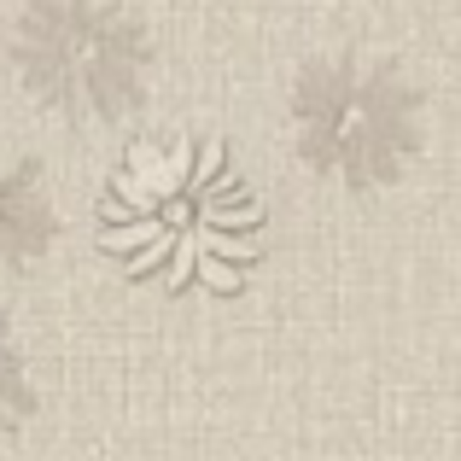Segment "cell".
Returning <instances> with one entry per match:
<instances>
[{
    "label": "cell",
    "instance_id": "277c9868",
    "mask_svg": "<svg viewBox=\"0 0 461 461\" xmlns=\"http://www.w3.org/2000/svg\"><path fill=\"white\" fill-rule=\"evenodd\" d=\"M41 240H47V216L35 204L30 169H12V176H0V263L30 258Z\"/></svg>",
    "mask_w": 461,
    "mask_h": 461
},
{
    "label": "cell",
    "instance_id": "7a4b0ae2",
    "mask_svg": "<svg viewBox=\"0 0 461 461\" xmlns=\"http://www.w3.org/2000/svg\"><path fill=\"white\" fill-rule=\"evenodd\" d=\"M415 88L380 59H321L293 88V135L315 176L385 187L415 152Z\"/></svg>",
    "mask_w": 461,
    "mask_h": 461
},
{
    "label": "cell",
    "instance_id": "6da1fadb",
    "mask_svg": "<svg viewBox=\"0 0 461 461\" xmlns=\"http://www.w3.org/2000/svg\"><path fill=\"white\" fill-rule=\"evenodd\" d=\"M100 246L169 293H240L263 251V204L216 140H140L112 176Z\"/></svg>",
    "mask_w": 461,
    "mask_h": 461
},
{
    "label": "cell",
    "instance_id": "3957f363",
    "mask_svg": "<svg viewBox=\"0 0 461 461\" xmlns=\"http://www.w3.org/2000/svg\"><path fill=\"white\" fill-rule=\"evenodd\" d=\"M23 88L65 117H123L140 100L147 35L112 0H35L12 30Z\"/></svg>",
    "mask_w": 461,
    "mask_h": 461
},
{
    "label": "cell",
    "instance_id": "5b68a950",
    "mask_svg": "<svg viewBox=\"0 0 461 461\" xmlns=\"http://www.w3.org/2000/svg\"><path fill=\"white\" fill-rule=\"evenodd\" d=\"M23 409V385H18V362H12V345L0 333V427H12Z\"/></svg>",
    "mask_w": 461,
    "mask_h": 461
}]
</instances>
